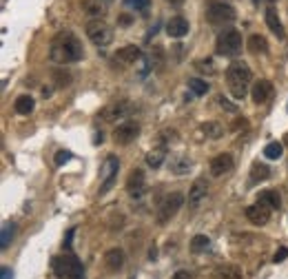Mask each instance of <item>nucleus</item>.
<instances>
[{"label": "nucleus", "mask_w": 288, "mask_h": 279, "mask_svg": "<svg viewBox=\"0 0 288 279\" xmlns=\"http://www.w3.org/2000/svg\"><path fill=\"white\" fill-rule=\"evenodd\" d=\"M127 193L131 195L133 199H140L142 195L146 193V177L142 168H133L127 177Z\"/></svg>", "instance_id": "obj_10"}, {"label": "nucleus", "mask_w": 288, "mask_h": 279, "mask_svg": "<svg viewBox=\"0 0 288 279\" xmlns=\"http://www.w3.org/2000/svg\"><path fill=\"white\" fill-rule=\"evenodd\" d=\"M266 25H268V29L273 31L277 38H284L286 35V31H284V25H282V20H279V13H277V7H273V4H268L266 7Z\"/></svg>", "instance_id": "obj_18"}, {"label": "nucleus", "mask_w": 288, "mask_h": 279, "mask_svg": "<svg viewBox=\"0 0 288 279\" xmlns=\"http://www.w3.org/2000/svg\"><path fill=\"white\" fill-rule=\"evenodd\" d=\"M195 69H199L202 73H208V75H215L217 73V66L211 58H204V60H197L195 62Z\"/></svg>", "instance_id": "obj_33"}, {"label": "nucleus", "mask_w": 288, "mask_h": 279, "mask_svg": "<svg viewBox=\"0 0 288 279\" xmlns=\"http://www.w3.org/2000/svg\"><path fill=\"white\" fill-rule=\"evenodd\" d=\"M118 22H120V27H128V25H131V22H133V18L128 16V13H122Z\"/></svg>", "instance_id": "obj_41"}, {"label": "nucleus", "mask_w": 288, "mask_h": 279, "mask_svg": "<svg viewBox=\"0 0 288 279\" xmlns=\"http://www.w3.org/2000/svg\"><path fill=\"white\" fill-rule=\"evenodd\" d=\"M257 202H261L264 206H268L270 211H279V206H282V197H279V193H277V190H273V188L261 190Z\"/></svg>", "instance_id": "obj_21"}, {"label": "nucleus", "mask_w": 288, "mask_h": 279, "mask_svg": "<svg viewBox=\"0 0 288 279\" xmlns=\"http://www.w3.org/2000/svg\"><path fill=\"white\" fill-rule=\"evenodd\" d=\"M84 58V47L80 38L71 31H60L53 35L51 44H49V60L56 64H71V62H80Z\"/></svg>", "instance_id": "obj_1"}, {"label": "nucleus", "mask_w": 288, "mask_h": 279, "mask_svg": "<svg viewBox=\"0 0 288 279\" xmlns=\"http://www.w3.org/2000/svg\"><path fill=\"white\" fill-rule=\"evenodd\" d=\"M124 4L131 7L133 11H146L149 4H151V0H124Z\"/></svg>", "instance_id": "obj_34"}, {"label": "nucleus", "mask_w": 288, "mask_h": 279, "mask_svg": "<svg viewBox=\"0 0 288 279\" xmlns=\"http://www.w3.org/2000/svg\"><path fill=\"white\" fill-rule=\"evenodd\" d=\"M186 33H189V20H186V18H182V16L168 18V22H166V35L180 40V38H184Z\"/></svg>", "instance_id": "obj_16"}, {"label": "nucleus", "mask_w": 288, "mask_h": 279, "mask_svg": "<svg viewBox=\"0 0 288 279\" xmlns=\"http://www.w3.org/2000/svg\"><path fill=\"white\" fill-rule=\"evenodd\" d=\"M102 2H104V4H111V2H113V0H102Z\"/></svg>", "instance_id": "obj_46"}, {"label": "nucleus", "mask_w": 288, "mask_h": 279, "mask_svg": "<svg viewBox=\"0 0 288 279\" xmlns=\"http://www.w3.org/2000/svg\"><path fill=\"white\" fill-rule=\"evenodd\" d=\"M282 153H284L282 142H268V144L264 146V157H268V159H279Z\"/></svg>", "instance_id": "obj_31"}, {"label": "nucleus", "mask_w": 288, "mask_h": 279, "mask_svg": "<svg viewBox=\"0 0 288 279\" xmlns=\"http://www.w3.org/2000/svg\"><path fill=\"white\" fill-rule=\"evenodd\" d=\"M191 168H193V162H191V157H184V155H180V157L171 159V173H175V175H186Z\"/></svg>", "instance_id": "obj_27"}, {"label": "nucleus", "mask_w": 288, "mask_h": 279, "mask_svg": "<svg viewBox=\"0 0 288 279\" xmlns=\"http://www.w3.org/2000/svg\"><path fill=\"white\" fill-rule=\"evenodd\" d=\"M118 171H120V159L115 155H106V159L100 166V195H106L113 188L115 180H118Z\"/></svg>", "instance_id": "obj_6"}, {"label": "nucleus", "mask_w": 288, "mask_h": 279, "mask_svg": "<svg viewBox=\"0 0 288 279\" xmlns=\"http://www.w3.org/2000/svg\"><path fill=\"white\" fill-rule=\"evenodd\" d=\"M166 2H168V4H173V7H180V4L184 2V0H166Z\"/></svg>", "instance_id": "obj_44"}, {"label": "nucleus", "mask_w": 288, "mask_h": 279, "mask_svg": "<svg viewBox=\"0 0 288 279\" xmlns=\"http://www.w3.org/2000/svg\"><path fill=\"white\" fill-rule=\"evenodd\" d=\"M69 279H84V266H82V261H75V266H73V270H71V275H69Z\"/></svg>", "instance_id": "obj_36"}, {"label": "nucleus", "mask_w": 288, "mask_h": 279, "mask_svg": "<svg viewBox=\"0 0 288 279\" xmlns=\"http://www.w3.org/2000/svg\"><path fill=\"white\" fill-rule=\"evenodd\" d=\"M137 135H140V124H137L135 120H124V122H120L118 126L113 128V133H111L115 144H122V146L131 144Z\"/></svg>", "instance_id": "obj_8"}, {"label": "nucleus", "mask_w": 288, "mask_h": 279, "mask_svg": "<svg viewBox=\"0 0 288 279\" xmlns=\"http://www.w3.org/2000/svg\"><path fill=\"white\" fill-rule=\"evenodd\" d=\"M106 7H109V4H104L102 0H84L82 2V9L91 18H102V13L106 11Z\"/></svg>", "instance_id": "obj_26"}, {"label": "nucleus", "mask_w": 288, "mask_h": 279, "mask_svg": "<svg viewBox=\"0 0 288 279\" xmlns=\"http://www.w3.org/2000/svg\"><path fill=\"white\" fill-rule=\"evenodd\" d=\"M13 235H16V224H13V221H4V224H2V233H0V248H2V250H7V248H9Z\"/></svg>", "instance_id": "obj_28"}, {"label": "nucleus", "mask_w": 288, "mask_h": 279, "mask_svg": "<svg viewBox=\"0 0 288 279\" xmlns=\"http://www.w3.org/2000/svg\"><path fill=\"white\" fill-rule=\"evenodd\" d=\"M164 159H166V146H158V149L146 153V164L151 168H160L164 164Z\"/></svg>", "instance_id": "obj_25"}, {"label": "nucleus", "mask_w": 288, "mask_h": 279, "mask_svg": "<svg viewBox=\"0 0 288 279\" xmlns=\"http://www.w3.org/2000/svg\"><path fill=\"white\" fill-rule=\"evenodd\" d=\"M213 277L215 279H244L242 273H239L237 266L233 264H222L215 268V273H213Z\"/></svg>", "instance_id": "obj_22"}, {"label": "nucleus", "mask_w": 288, "mask_h": 279, "mask_svg": "<svg viewBox=\"0 0 288 279\" xmlns=\"http://www.w3.org/2000/svg\"><path fill=\"white\" fill-rule=\"evenodd\" d=\"M128 111H131V104H128L127 100H120V102H113V104L104 106L100 113V120H104V122H118V120L127 118Z\"/></svg>", "instance_id": "obj_11"}, {"label": "nucleus", "mask_w": 288, "mask_h": 279, "mask_svg": "<svg viewBox=\"0 0 288 279\" xmlns=\"http://www.w3.org/2000/svg\"><path fill=\"white\" fill-rule=\"evenodd\" d=\"M182 204H184V195L177 193V190L175 193L164 195V199L158 206V221L160 224H166L171 217H175V213L182 208Z\"/></svg>", "instance_id": "obj_7"}, {"label": "nucleus", "mask_w": 288, "mask_h": 279, "mask_svg": "<svg viewBox=\"0 0 288 279\" xmlns=\"http://www.w3.org/2000/svg\"><path fill=\"white\" fill-rule=\"evenodd\" d=\"M217 104H220L224 111H228V113H235V111H237V106H235L233 102H228V100H226L224 95H217Z\"/></svg>", "instance_id": "obj_37"}, {"label": "nucleus", "mask_w": 288, "mask_h": 279, "mask_svg": "<svg viewBox=\"0 0 288 279\" xmlns=\"http://www.w3.org/2000/svg\"><path fill=\"white\" fill-rule=\"evenodd\" d=\"M251 95H253V102H255V104H264V102L273 95V84H270L268 80H257L251 87Z\"/></svg>", "instance_id": "obj_17"}, {"label": "nucleus", "mask_w": 288, "mask_h": 279, "mask_svg": "<svg viewBox=\"0 0 288 279\" xmlns=\"http://www.w3.org/2000/svg\"><path fill=\"white\" fill-rule=\"evenodd\" d=\"M131 279H135V277H131Z\"/></svg>", "instance_id": "obj_48"}, {"label": "nucleus", "mask_w": 288, "mask_h": 279, "mask_svg": "<svg viewBox=\"0 0 288 279\" xmlns=\"http://www.w3.org/2000/svg\"><path fill=\"white\" fill-rule=\"evenodd\" d=\"M246 219L251 221L253 226H264L266 221L270 219V208L268 206H264L261 202H257V204H251V206H246Z\"/></svg>", "instance_id": "obj_14"}, {"label": "nucleus", "mask_w": 288, "mask_h": 279, "mask_svg": "<svg viewBox=\"0 0 288 279\" xmlns=\"http://www.w3.org/2000/svg\"><path fill=\"white\" fill-rule=\"evenodd\" d=\"M233 155L230 153H220L215 155V157L211 159V164H208V171H211L213 177H224L226 173L233 171Z\"/></svg>", "instance_id": "obj_13"}, {"label": "nucleus", "mask_w": 288, "mask_h": 279, "mask_svg": "<svg viewBox=\"0 0 288 279\" xmlns=\"http://www.w3.org/2000/svg\"><path fill=\"white\" fill-rule=\"evenodd\" d=\"M71 157H73V153H71V151H64V149H62V151H58L53 159H56V166H62V164H66Z\"/></svg>", "instance_id": "obj_35"}, {"label": "nucleus", "mask_w": 288, "mask_h": 279, "mask_svg": "<svg viewBox=\"0 0 288 279\" xmlns=\"http://www.w3.org/2000/svg\"><path fill=\"white\" fill-rule=\"evenodd\" d=\"M270 177V166L264 162H253L251 166V182L253 184H257V182H264Z\"/></svg>", "instance_id": "obj_24"}, {"label": "nucleus", "mask_w": 288, "mask_h": 279, "mask_svg": "<svg viewBox=\"0 0 288 279\" xmlns=\"http://www.w3.org/2000/svg\"><path fill=\"white\" fill-rule=\"evenodd\" d=\"M284 142H286V144H288V133H286V135H284Z\"/></svg>", "instance_id": "obj_47"}, {"label": "nucleus", "mask_w": 288, "mask_h": 279, "mask_svg": "<svg viewBox=\"0 0 288 279\" xmlns=\"http://www.w3.org/2000/svg\"><path fill=\"white\" fill-rule=\"evenodd\" d=\"M84 33L89 35V40H91L96 47H109V44L113 42V29H111L102 18L89 20L87 27H84Z\"/></svg>", "instance_id": "obj_5"}, {"label": "nucleus", "mask_w": 288, "mask_h": 279, "mask_svg": "<svg viewBox=\"0 0 288 279\" xmlns=\"http://www.w3.org/2000/svg\"><path fill=\"white\" fill-rule=\"evenodd\" d=\"M246 47H248V51L255 53V56H264V53H268V40L261 33H253V35H248Z\"/></svg>", "instance_id": "obj_19"}, {"label": "nucleus", "mask_w": 288, "mask_h": 279, "mask_svg": "<svg viewBox=\"0 0 288 279\" xmlns=\"http://www.w3.org/2000/svg\"><path fill=\"white\" fill-rule=\"evenodd\" d=\"M244 40L237 29H224L215 40V51L224 58H235L242 53Z\"/></svg>", "instance_id": "obj_3"}, {"label": "nucleus", "mask_w": 288, "mask_h": 279, "mask_svg": "<svg viewBox=\"0 0 288 279\" xmlns=\"http://www.w3.org/2000/svg\"><path fill=\"white\" fill-rule=\"evenodd\" d=\"M189 89L193 91V95H206L208 93V82L202 78H189Z\"/></svg>", "instance_id": "obj_30"}, {"label": "nucleus", "mask_w": 288, "mask_h": 279, "mask_svg": "<svg viewBox=\"0 0 288 279\" xmlns=\"http://www.w3.org/2000/svg\"><path fill=\"white\" fill-rule=\"evenodd\" d=\"M73 235H75V228H69V230H66V237H64V250H71V242H73Z\"/></svg>", "instance_id": "obj_39"}, {"label": "nucleus", "mask_w": 288, "mask_h": 279, "mask_svg": "<svg viewBox=\"0 0 288 279\" xmlns=\"http://www.w3.org/2000/svg\"><path fill=\"white\" fill-rule=\"evenodd\" d=\"M255 2H266V4H273V0H255Z\"/></svg>", "instance_id": "obj_45"}, {"label": "nucleus", "mask_w": 288, "mask_h": 279, "mask_svg": "<svg viewBox=\"0 0 288 279\" xmlns=\"http://www.w3.org/2000/svg\"><path fill=\"white\" fill-rule=\"evenodd\" d=\"M286 257H288V248H286V246H282V248H279L277 252H275L273 261H275V264H282V261L286 259Z\"/></svg>", "instance_id": "obj_38"}, {"label": "nucleus", "mask_w": 288, "mask_h": 279, "mask_svg": "<svg viewBox=\"0 0 288 279\" xmlns=\"http://www.w3.org/2000/svg\"><path fill=\"white\" fill-rule=\"evenodd\" d=\"M248 126V120L246 118H242V120H235V124H233V131H239V128H246Z\"/></svg>", "instance_id": "obj_40"}, {"label": "nucleus", "mask_w": 288, "mask_h": 279, "mask_svg": "<svg viewBox=\"0 0 288 279\" xmlns=\"http://www.w3.org/2000/svg\"><path fill=\"white\" fill-rule=\"evenodd\" d=\"M0 279H13V273L9 266H2V275H0Z\"/></svg>", "instance_id": "obj_42"}, {"label": "nucleus", "mask_w": 288, "mask_h": 279, "mask_svg": "<svg viewBox=\"0 0 288 279\" xmlns=\"http://www.w3.org/2000/svg\"><path fill=\"white\" fill-rule=\"evenodd\" d=\"M173 279H191V275L186 273V270H177V273L173 275Z\"/></svg>", "instance_id": "obj_43"}, {"label": "nucleus", "mask_w": 288, "mask_h": 279, "mask_svg": "<svg viewBox=\"0 0 288 279\" xmlns=\"http://www.w3.org/2000/svg\"><path fill=\"white\" fill-rule=\"evenodd\" d=\"M33 106H35V100L29 95V93L18 95L16 102H13V109H16V113H20V115H29L31 111H33Z\"/></svg>", "instance_id": "obj_23"}, {"label": "nucleus", "mask_w": 288, "mask_h": 279, "mask_svg": "<svg viewBox=\"0 0 288 279\" xmlns=\"http://www.w3.org/2000/svg\"><path fill=\"white\" fill-rule=\"evenodd\" d=\"M235 18H237V11L228 0H208L206 20L211 25H226V22H233Z\"/></svg>", "instance_id": "obj_4"}, {"label": "nucleus", "mask_w": 288, "mask_h": 279, "mask_svg": "<svg viewBox=\"0 0 288 279\" xmlns=\"http://www.w3.org/2000/svg\"><path fill=\"white\" fill-rule=\"evenodd\" d=\"M202 133L206 137H211V140H217V137L224 135V126H222L220 122H213V120H211V122H204L202 124Z\"/></svg>", "instance_id": "obj_29"}, {"label": "nucleus", "mask_w": 288, "mask_h": 279, "mask_svg": "<svg viewBox=\"0 0 288 279\" xmlns=\"http://www.w3.org/2000/svg\"><path fill=\"white\" fill-rule=\"evenodd\" d=\"M208 246H211V239L206 235H195L191 239V250L193 252H204V250H208Z\"/></svg>", "instance_id": "obj_32"}, {"label": "nucleus", "mask_w": 288, "mask_h": 279, "mask_svg": "<svg viewBox=\"0 0 288 279\" xmlns=\"http://www.w3.org/2000/svg\"><path fill=\"white\" fill-rule=\"evenodd\" d=\"M104 264L109 266V270H120L124 266V252L120 250V248H109V250L104 252Z\"/></svg>", "instance_id": "obj_20"}, {"label": "nucleus", "mask_w": 288, "mask_h": 279, "mask_svg": "<svg viewBox=\"0 0 288 279\" xmlns=\"http://www.w3.org/2000/svg\"><path fill=\"white\" fill-rule=\"evenodd\" d=\"M75 261H78V257H75L73 252H69V250H64L62 255H56L51 259L53 275H56L58 279H69V275H71V270H73Z\"/></svg>", "instance_id": "obj_9"}, {"label": "nucleus", "mask_w": 288, "mask_h": 279, "mask_svg": "<svg viewBox=\"0 0 288 279\" xmlns=\"http://www.w3.org/2000/svg\"><path fill=\"white\" fill-rule=\"evenodd\" d=\"M142 58H144V53L140 51V47H135V44H127V47H122V49L115 51V64L131 66V64H135V62H140Z\"/></svg>", "instance_id": "obj_12"}, {"label": "nucleus", "mask_w": 288, "mask_h": 279, "mask_svg": "<svg viewBox=\"0 0 288 279\" xmlns=\"http://www.w3.org/2000/svg\"><path fill=\"white\" fill-rule=\"evenodd\" d=\"M253 82V71L246 62H233L226 69V84H228V93L235 100H244L248 93V87Z\"/></svg>", "instance_id": "obj_2"}, {"label": "nucleus", "mask_w": 288, "mask_h": 279, "mask_svg": "<svg viewBox=\"0 0 288 279\" xmlns=\"http://www.w3.org/2000/svg\"><path fill=\"white\" fill-rule=\"evenodd\" d=\"M206 195H208V182L204 180V177H197V180L193 182V186H191V190H189V206L197 208L199 204L206 199Z\"/></svg>", "instance_id": "obj_15"}]
</instances>
